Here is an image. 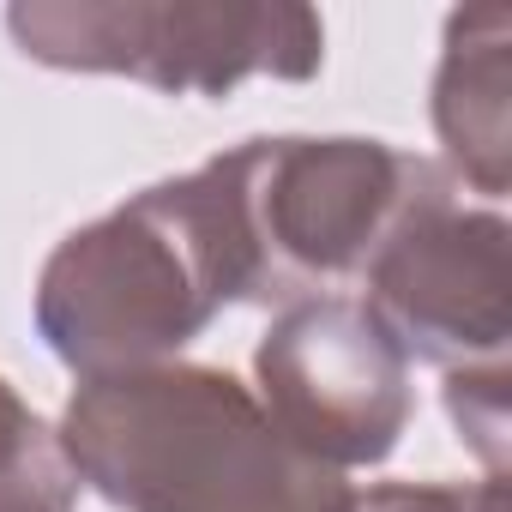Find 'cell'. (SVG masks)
<instances>
[{"label":"cell","mask_w":512,"mask_h":512,"mask_svg":"<svg viewBox=\"0 0 512 512\" xmlns=\"http://www.w3.org/2000/svg\"><path fill=\"white\" fill-rule=\"evenodd\" d=\"M55 446L73 482L121 512H344L350 500L260 392L205 362L79 380Z\"/></svg>","instance_id":"6da1fadb"},{"label":"cell","mask_w":512,"mask_h":512,"mask_svg":"<svg viewBox=\"0 0 512 512\" xmlns=\"http://www.w3.org/2000/svg\"><path fill=\"white\" fill-rule=\"evenodd\" d=\"M229 302H253V266L211 157L133 193L49 253L37 332L79 380H109L175 362Z\"/></svg>","instance_id":"7a4b0ae2"},{"label":"cell","mask_w":512,"mask_h":512,"mask_svg":"<svg viewBox=\"0 0 512 512\" xmlns=\"http://www.w3.org/2000/svg\"><path fill=\"white\" fill-rule=\"evenodd\" d=\"M253 266V308H290L362 278L392 223L452 175L386 139H247L217 157Z\"/></svg>","instance_id":"3957f363"},{"label":"cell","mask_w":512,"mask_h":512,"mask_svg":"<svg viewBox=\"0 0 512 512\" xmlns=\"http://www.w3.org/2000/svg\"><path fill=\"white\" fill-rule=\"evenodd\" d=\"M13 43L61 73H127L163 97H229L241 79H314L320 13L260 0H19Z\"/></svg>","instance_id":"277c9868"},{"label":"cell","mask_w":512,"mask_h":512,"mask_svg":"<svg viewBox=\"0 0 512 512\" xmlns=\"http://www.w3.org/2000/svg\"><path fill=\"white\" fill-rule=\"evenodd\" d=\"M266 416L326 470L386 464L416 416L410 362L350 296L290 302L253 350Z\"/></svg>","instance_id":"5b68a950"},{"label":"cell","mask_w":512,"mask_h":512,"mask_svg":"<svg viewBox=\"0 0 512 512\" xmlns=\"http://www.w3.org/2000/svg\"><path fill=\"white\" fill-rule=\"evenodd\" d=\"M506 217L458 205V187L416 199L362 266V308L386 326L404 362H434L446 374L506 362L512 338V278H506Z\"/></svg>","instance_id":"8992f818"},{"label":"cell","mask_w":512,"mask_h":512,"mask_svg":"<svg viewBox=\"0 0 512 512\" xmlns=\"http://www.w3.org/2000/svg\"><path fill=\"white\" fill-rule=\"evenodd\" d=\"M434 133L446 163L488 199L506 193L512 157V19L506 7H464L446 19L434 73Z\"/></svg>","instance_id":"52a82bcc"},{"label":"cell","mask_w":512,"mask_h":512,"mask_svg":"<svg viewBox=\"0 0 512 512\" xmlns=\"http://www.w3.org/2000/svg\"><path fill=\"white\" fill-rule=\"evenodd\" d=\"M446 416L458 440H470V452L488 464V476H500L506 470V362L446 374Z\"/></svg>","instance_id":"ba28073f"},{"label":"cell","mask_w":512,"mask_h":512,"mask_svg":"<svg viewBox=\"0 0 512 512\" xmlns=\"http://www.w3.org/2000/svg\"><path fill=\"white\" fill-rule=\"evenodd\" d=\"M344 512H506V476L482 482H380L350 494Z\"/></svg>","instance_id":"9c48e42d"},{"label":"cell","mask_w":512,"mask_h":512,"mask_svg":"<svg viewBox=\"0 0 512 512\" xmlns=\"http://www.w3.org/2000/svg\"><path fill=\"white\" fill-rule=\"evenodd\" d=\"M49 464H61L55 434L43 428V416L7 380H0V494L25 476H37V470H49Z\"/></svg>","instance_id":"30bf717a"},{"label":"cell","mask_w":512,"mask_h":512,"mask_svg":"<svg viewBox=\"0 0 512 512\" xmlns=\"http://www.w3.org/2000/svg\"><path fill=\"white\" fill-rule=\"evenodd\" d=\"M73 470H67V458L61 464H49V470H37V476H25V482H13L7 494H0V512H73Z\"/></svg>","instance_id":"8fae6325"}]
</instances>
